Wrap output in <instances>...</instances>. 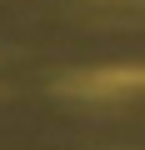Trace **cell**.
Returning a JSON list of instances; mask_svg holds the SVG:
<instances>
[{
	"mask_svg": "<svg viewBox=\"0 0 145 150\" xmlns=\"http://www.w3.org/2000/svg\"><path fill=\"white\" fill-rule=\"evenodd\" d=\"M70 95H85V100H130L145 95V65H100V70H80L65 80Z\"/></svg>",
	"mask_w": 145,
	"mask_h": 150,
	"instance_id": "6da1fadb",
	"label": "cell"
}]
</instances>
